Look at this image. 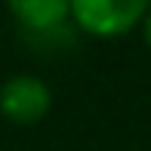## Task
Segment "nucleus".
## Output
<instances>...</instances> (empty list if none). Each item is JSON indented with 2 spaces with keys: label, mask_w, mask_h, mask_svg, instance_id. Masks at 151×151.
Here are the masks:
<instances>
[{
  "label": "nucleus",
  "mask_w": 151,
  "mask_h": 151,
  "mask_svg": "<svg viewBox=\"0 0 151 151\" xmlns=\"http://www.w3.org/2000/svg\"><path fill=\"white\" fill-rule=\"evenodd\" d=\"M151 0H71V22L93 37H120L145 22Z\"/></svg>",
  "instance_id": "nucleus-1"
},
{
  "label": "nucleus",
  "mask_w": 151,
  "mask_h": 151,
  "mask_svg": "<svg viewBox=\"0 0 151 151\" xmlns=\"http://www.w3.org/2000/svg\"><path fill=\"white\" fill-rule=\"evenodd\" d=\"M52 90L37 74H12L0 83V114L9 123L34 127L50 114Z\"/></svg>",
  "instance_id": "nucleus-2"
},
{
  "label": "nucleus",
  "mask_w": 151,
  "mask_h": 151,
  "mask_svg": "<svg viewBox=\"0 0 151 151\" xmlns=\"http://www.w3.org/2000/svg\"><path fill=\"white\" fill-rule=\"evenodd\" d=\"M12 19L22 28L50 31L71 19V0H6Z\"/></svg>",
  "instance_id": "nucleus-3"
},
{
  "label": "nucleus",
  "mask_w": 151,
  "mask_h": 151,
  "mask_svg": "<svg viewBox=\"0 0 151 151\" xmlns=\"http://www.w3.org/2000/svg\"><path fill=\"white\" fill-rule=\"evenodd\" d=\"M142 37H145V43H148V50H151V9H148L145 22H142Z\"/></svg>",
  "instance_id": "nucleus-4"
}]
</instances>
